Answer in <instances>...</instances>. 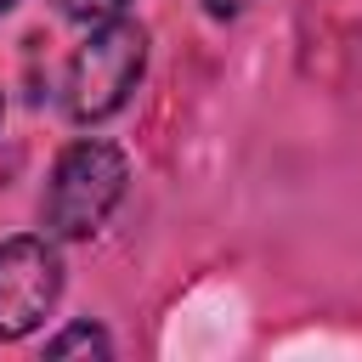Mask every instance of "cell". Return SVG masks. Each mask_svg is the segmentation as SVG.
Instances as JSON below:
<instances>
[{
  "instance_id": "cell-3",
  "label": "cell",
  "mask_w": 362,
  "mask_h": 362,
  "mask_svg": "<svg viewBox=\"0 0 362 362\" xmlns=\"http://www.w3.org/2000/svg\"><path fill=\"white\" fill-rule=\"evenodd\" d=\"M62 283H68L62 243L45 226L0 238V339L17 345L28 334H40L62 300Z\"/></svg>"
},
{
  "instance_id": "cell-4",
  "label": "cell",
  "mask_w": 362,
  "mask_h": 362,
  "mask_svg": "<svg viewBox=\"0 0 362 362\" xmlns=\"http://www.w3.org/2000/svg\"><path fill=\"white\" fill-rule=\"evenodd\" d=\"M74 351H90V356H113V339L102 322H68L62 334L45 339V356H74Z\"/></svg>"
},
{
  "instance_id": "cell-2",
  "label": "cell",
  "mask_w": 362,
  "mask_h": 362,
  "mask_svg": "<svg viewBox=\"0 0 362 362\" xmlns=\"http://www.w3.org/2000/svg\"><path fill=\"white\" fill-rule=\"evenodd\" d=\"M141 74H147V28L136 17L90 23L68 57V74H62V113L85 130L107 124L136 96Z\"/></svg>"
},
{
  "instance_id": "cell-5",
  "label": "cell",
  "mask_w": 362,
  "mask_h": 362,
  "mask_svg": "<svg viewBox=\"0 0 362 362\" xmlns=\"http://www.w3.org/2000/svg\"><path fill=\"white\" fill-rule=\"evenodd\" d=\"M124 6L130 0H57V11L68 17V23H107V17H124Z\"/></svg>"
},
{
  "instance_id": "cell-6",
  "label": "cell",
  "mask_w": 362,
  "mask_h": 362,
  "mask_svg": "<svg viewBox=\"0 0 362 362\" xmlns=\"http://www.w3.org/2000/svg\"><path fill=\"white\" fill-rule=\"evenodd\" d=\"M255 0H204V17H215V23H232V17H243Z\"/></svg>"
},
{
  "instance_id": "cell-7",
  "label": "cell",
  "mask_w": 362,
  "mask_h": 362,
  "mask_svg": "<svg viewBox=\"0 0 362 362\" xmlns=\"http://www.w3.org/2000/svg\"><path fill=\"white\" fill-rule=\"evenodd\" d=\"M11 6H17V0H0V17H6V11H11Z\"/></svg>"
},
{
  "instance_id": "cell-1",
  "label": "cell",
  "mask_w": 362,
  "mask_h": 362,
  "mask_svg": "<svg viewBox=\"0 0 362 362\" xmlns=\"http://www.w3.org/2000/svg\"><path fill=\"white\" fill-rule=\"evenodd\" d=\"M124 187H130V158L102 136H74L51 158L40 226L57 243H90L113 221V209L124 204Z\"/></svg>"
},
{
  "instance_id": "cell-8",
  "label": "cell",
  "mask_w": 362,
  "mask_h": 362,
  "mask_svg": "<svg viewBox=\"0 0 362 362\" xmlns=\"http://www.w3.org/2000/svg\"><path fill=\"white\" fill-rule=\"evenodd\" d=\"M0 119H6V102H0Z\"/></svg>"
}]
</instances>
